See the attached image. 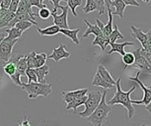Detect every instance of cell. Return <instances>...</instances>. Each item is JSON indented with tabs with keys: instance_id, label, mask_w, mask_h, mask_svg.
Here are the masks:
<instances>
[{
	"instance_id": "52a82bcc",
	"label": "cell",
	"mask_w": 151,
	"mask_h": 126,
	"mask_svg": "<svg viewBox=\"0 0 151 126\" xmlns=\"http://www.w3.org/2000/svg\"><path fill=\"white\" fill-rule=\"evenodd\" d=\"M60 9L62 10L61 14H56L52 11H50V16L53 17V24L60 29V30H65L69 29L67 23V15H68V8L67 6H60Z\"/></svg>"
},
{
	"instance_id": "8992f818",
	"label": "cell",
	"mask_w": 151,
	"mask_h": 126,
	"mask_svg": "<svg viewBox=\"0 0 151 126\" xmlns=\"http://www.w3.org/2000/svg\"><path fill=\"white\" fill-rule=\"evenodd\" d=\"M132 54L134 55V62H133L132 66L135 68H138L141 73H144V74L146 73L151 75V65L145 60L144 57L141 55L140 48H137L136 50H134L132 52Z\"/></svg>"
},
{
	"instance_id": "4fadbf2b",
	"label": "cell",
	"mask_w": 151,
	"mask_h": 126,
	"mask_svg": "<svg viewBox=\"0 0 151 126\" xmlns=\"http://www.w3.org/2000/svg\"><path fill=\"white\" fill-rule=\"evenodd\" d=\"M16 13H27L32 17V19H34L36 21L37 14L33 12L32 6L30 5L29 0H20V3H19L18 9H17Z\"/></svg>"
},
{
	"instance_id": "b9f144b4",
	"label": "cell",
	"mask_w": 151,
	"mask_h": 126,
	"mask_svg": "<svg viewBox=\"0 0 151 126\" xmlns=\"http://www.w3.org/2000/svg\"><path fill=\"white\" fill-rule=\"evenodd\" d=\"M41 1L42 2V1H45V0H41ZM50 2L53 4V6H55V9L52 10V12H55V13H56V11H58V9L59 8L60 9V6L61 5H59V2L60 1H65L66 2V0H50Z\"/></svg>"
},
{
	"instance_id": "1f68e13d",
	"label": "cell",
	"mask_w": 151,
	"mask_h": 126,
	"mask_svg": "<svg viewBox=\"0 0 151 126\" xmlns=\"http://www.w3.org/2000/svg\"><path fill=\"white\" fill-rule=\"evenodd\" d=\"M3 70H4V72L6 73L8 76L11 77V76L14 75V74L16 73L17 68H16V65L14 64V63H12V62H9V61H7V62H6V64L4 65Z\"/></svg>"
},
{
	"instance_id": "e0dca14e",
	"label": "cell",
	"mask_w": 151,
	"mask_h": 126,
	"mask_svg": "<svg viewBox=\"0 0 151 126\" xmlns=\"http://www.w3.org/2000/svg\"><path fill=\"white\" fill-rule=\"evenodd\" d=\"M35 73L37 75V79H38V83H42V84H45V77L50 73V67L47 65H42L41 67H38L35 69Z\"/></svg>"
},
{
	"instance_id": "cb8c5ba5",
	"label": "cell",
	"mask_w": 151,
	"mask_h": 126,
	"mask_svg": "<svg viewBox=\"0 0 151 126\" xmlns=\"http://www.w3.org/2000/svg\"><path fill=\"white\" fill-rule=\"evenodd\" d=\"M108 14H109V21L106 25L104 26V29L102 31V34L105 36V37H109V35L113 31V26H114V23H113V15H112V9H109L108 10Z\"/></svg>"
},
{
	"instance_id": "7a4b0ae2",
	"label": "cell",
	"mask_w": 151,
	"mask_h": 126,
	"mask_svg": "<svg viewBox=\"0 0 151 126\" xmlns=\"http://www.w3.org/2000/svg\"><path fill=\"white\" fill-rule=\"evenodd\" d=\"M106 96H107V91L105 90L102 94V99L100 102L99 105L97 108L93 111L92 114L90 116H88L87 118L89 120V122L93 126H102L105 122L107 121L108 115H109L110 111L112 110L111 105H109L106 102Z\"/></svg>"
},
{
	"instance_id": "db71d44e",
	"label": "cell",
	"mask_w": 151,
	"mask_h": 126,
	"mask_svg": "<svg viewBox=\"0 0 151 126\" xmlns=\"http://www.w3.org/2000/svg\"><path fill=\"white\" fill-rule=\"evenodd\" d=\"M140 126H151V125H146V124H141Z\"/></svg>"
},
{
	"instance_id": "7bdbcfd3",
	"label": "cell",
	"mask_w": 151,
	"mask_h": 126,
	"mask_svg": "<svg viewBox=\"0 0 151 126\" xmlns=\"http://www.w3.org/2000/svg\"><path fill=\"white\" fill-rule=\"evenodd\" d=\"M140 53H141V55L145 58V60H146V61L151 65V52H146V51H144L143 49H142V47H140Z\"/></svg>"
},
{
	"instance_id": "ac0fdd59",
	"label": "cell",
	"mask_w": 151,
	"mask_h": 126,
	"mask_svg": "<svg viewBox=\"0 0 151 126\" xmlns=\"http://www.w3.org/2000/svg\"><path fill=\"white\" fill-rule=\"evenodd\" d=\"M84 23L87 25V30L85 31L84 35H83V38H87L88 36L91 35V34H93V35H95V37H98L100 35H102V31L100 30V28L98 27L97 25H92L91 23L88 22V20L85 19L84 20Z\"/></svg>"
},
{
	"instance_id": "d6a6232c",
	"label": "cell",
	"mask_w": 151,
	"mask_h": 126,
	"mask_svg": "<svg viewBox=\"0 0 151 126\" xmlns=\"http://www.w3.org/2000/svg\"><path fill=\"white\" fill-rule=\"evenodd\" d=\"M98 11V7L95 2L93 0H86V5L83 8V12L85 14H88L90 12H93V11Z\"/></svg>"
},
{
	"instance_id": "9f6ffc18",
	"label": "cell",
	"mask_w": 151,
	"mask_h": 126,
	"mask_svg": "<svg viewBox=\"0 0 151 126\" xmlns=\"http://www.w3.org/2000/svg\"><path fill=\"white\" fill-rule=\"evenodd\" d=\"M112 1H114V0H112Z\"/></svg>"
},
{
	"instance_id": "ba28073f",
	"label": "cell",
	"mask_w": 151,
	"mask_h": 126,
	"mask_svg": "<svg viewBox=\"0 0 151 126\" xmlns=\"http://www.w3.org/2000/svg\"><path fill=\"white\" fill-rule=\"evenodd\" d=\"M18 39H13V41H8L4 39L0 44V60L7 62L12 55V49L14 45L17 44Z\"/></svg>"
},
{
	"instance_id": "bcb514c9",
	"label": "cell",
	"mask_w": 151,
	"mask_h": 126,
	"mask_svg": "<svg viewBox=\"0 0 151 126\" xmlns=\"http://www.w3.org/2000/svg\"><path fill=\"white\" fill-rule=\"evenodd\" d=\"M10 2H11V0H3V3L1 5V8L8 9V7H9V5H10Z\"/></svg>"
},
{
	"instance_id": "8d00e7d4",
	"label": "cell",
	"mask_w": 151,
	"mask_h": 126,
	"mask_svg": "<svg viewBox=\"0 0 151 126\" xmlns=\"http://www.w3.org/2000/svg\"><path fill=\"white\" fill-rule=\"evenodd\" d=\"M94 2L96 3L97 7H98V12L100 15H103L105 13V9H106V6H105V2L104 0H93Z\"/></svg>"
},
{
	"instance_id": "681fc988",
	"label": "cell",
	"mask_w": 151,
	"mask_h": 126,
	"mask_svg": "<svg viewBox=\"0 0 151 126\" xmlns=\"http://www.w3.org/2000/svg\"><path fill=\"white\" fill-rule=\"evenodd\" d=\"M6 38V36H5L4 33H0V44H1V42L3 41V39Z\"/></svg>"
},
{
	"instance_id": "4dcf8cb0",
	"label": "cell",
	"mask_w": 151,
	"mask_h": 126,
	"mask_svg": "<svg viewBox=\"0 0 151 126\" xmlns=\"http://www.w3.org/2000/svg\"><path fill=\"white\" fill-rule=\"evenodd\" d=\"M122 62L124 64V69L127 66L132 65L134 62V55L132 54V52H125L124 55H122Z\"/></svg>"
},
{
	"instance_id": "603a6c76",
	"label": "cell",
	"mask_w": 151,
	"mask_h": 126,
	"mask_svg": "<svg viewBox=\"0 0 151 126\" xmlns=\"http://www.w3.org/2000/svg\"><path fill=\"white\" fill-rule=\"evenodd\" d=\"M7 33V37L5 39H8V41H13V39H18L22 37L23 31L19 29H17L15 27L11 28V29H7L6 30Z\"/></svg>"
},
{
	"instance_id": "83f0119b",
	"label": "cell",
	"mask_w": 151,
	"mask_h": 126,
	"mask_svg": "<svg viewBox=\"0 0 151 126\" xmlns=\"http://www.w3.org/2000/svg\"><path fill=\"white\" fill-rule=\"evenodd\" d=\"M36 52L32 51V52L26 54L27 55V66L28 68H32V69H36L38 68L37 66V61H36Z\"/></svg>"
},
{
	"instance_id": "f907efd6",
	"label": "cell",
	"mask_w": 151,
	"mask_h": 126,
	"mask_svg": "<svg viewBox=\"0 0 151 126\" xmlns=\"http://www.w3.org/2000/svg\"><path fill=\"white\" fill-rule=\"evenodd\" d=\"M146 110H147L148 112H149V113L151 114V102H149V105H146Z\"/></svg>"
},
{
	"instance_id": "ab89813d",
	"label": "cell",
	"mask_w": 151,
	"mask_h": 126,
	"mask_svg": "<svg viewBox=\"0 0 151 126\" xmlns=\"http://www.w3.org/2000/svg\"><path fill=\"white\" fill-rule=\"evenodd\" d=\"M30 2V5L31 6H35V7H38L40 8V9H42V8H45L47 6L42 3V2L41 1V0H29Z\"/></svg>"
},
{
	"instance_id": "d6986e66",
	"label": "cell",
	"mask_w": 151,
	"mask_h": 126,
	"mask_svg": "<svg viewBox=\"0 0 151 126\" xmlns=\"http://www.w3.org/2000/svg\"><path fill=\"white\" fill-rule=\"evenodd\" d=\"M97 72L99 73V75L103 78L105 81L108 82L109 84L111 85H113V86H116V81L113 79V77L111 76V74L110 72L108 71L106 68L104 67V65H99V67H98V70H97Z\"/></svg>"
},
{
	"instance_id": "60d3db41",
	"label": "cell",
	"mask_w": 151,
	"mask_h": 126,
	"mask_svg": "<svg viewBox=\"0 0 151 126\" xmlns=\"http://www.w3.org/2000/svg\"><path fill=\"white\" fill-rule=\"evenodd\" d=\"M23 57V54H12L11 55V57L9 58V60L8 61L9 62H12V63H14V64H17V62L19 61L20 59H21Z\"/></svg>"
},
{
	"instance_id": "f546056e",
	"label": "cell",
	"mask_w": 151,
	"mask_h": 126,
	"mask_svg": "<svg viewBox=\"0 0 151 126\" xmlns=\"http://www.w3.org/2000/svg\"><path fill=\"white\" fill-rule=\"evenodd\" d=\"M67 2V7L70 8L71 12L74 15V17L77 16V13H76V8L78 6H80L82 4V0H66Z\"/></svg>"
},
{
	"instance_id": "ee69618b",
	"label": "cell",
	"mask_w": 151,
	"mask_h": 126,
	"mask_svg": "<svg viewBox=\"0 0 151 126\" xmlns=\"http://www.w3.org/2000/svg\"><path fill=\"white\" fill-rule=\"evenodd\" d=\"M122 2L125 4V6H127V5H129V6L140 7V4H139L136 0H122Z\"/></svg>"
},
{
	"instance_id": "9a60e30c",
	"label": "cell",
	"mask_w": 151,
	"mask_h": 126,
	"mask_svg": "<svg viewBox=\"0 0 151 126\" xmlns=\"http://www.w3.org/2000/svg\"><path fill=\"white\" fill-rule=\"evenodd\" d=\"M111 49L108 51V54H111L113 52H118L121 55H124L125 51H124V47H127V45H134V42H122V44H111Z\"/></svg>"
},
{
	"instance_id": "816d5d0a",
	"label": "cell",
	"mask_w": 151,
	"mask_h": 126,
	"mask_svg": "<svg viewBox=\"0 0 151 126\" xmlns=\"http://www.w3.org/2000/svg\"><path fill=\"white\" fill-rule=\"evenodd\" d=\"M2 3H3V0H0V7H1Z\"/></svg>"
},
{
	"instance_id": "277c9868",
	"label": "cell",
	"mask_w": 151,
	"mask_h": 126,
	"mask_svg": "<svg viewBox=\"0 0 151 126\" xmlns=\"http://www.w3.org/2000/svg\"><path fill=\"white\" fill-rule=\"evenodd\" d=\"M102 99V93H100L99 91H92L88 92L87 94V100L85 102V110L79 113V115L84 118H87L88 116H90L94 110H96L97 107L99 105L100 102Z\"/></svg>"
},
{
	"instance_id": "9c48e42d",
	"label": "cell",
	"mask_w": 151,
	"mask_h": 126,
	"mask_svg": "<svg viewBox=\"0 0 151 126\" xmlns=\"http://www.w3.org/2000/svg\"><path fill=\"white\" fill-rule=\"evenodd\" d=\"M88 90L87 88L85 89H78V90L75 91H68V92H62V99L63 101L66 102V104H69V102L75 101V100H78L82 98V97L86 96L88 94Z\"/></svg>"
},
{
	"instance_id": "7c38bea8",
	"label": "cell",
	"mask_w": 151,
	"mask_h": 126,
	"mask_svg": "<svg viewBox=\"0 0 151 126\" xmlns=\"http://www.w3.org/2000/svg\"><path fill=\"white\" fill-rule=\"evenodd\" d=\"M130 29H132V38L136 39L137 41L141 44V47L143 48L146 44L147 42V35L146 33H143V31L139 28H136L134 26H130Z\"/></svg>"
},
{
	"instance_id": "7dc6e473",
	"label": "cell",
	"mask_w": 151,
	"mask_h": 126,
	"mask_svg": "<svg viewBox=\"0 0 151 126\" xmlns=\"http://www.w3.org/2000/svg\"><path fill=\"white\" fill-rule=\"evenodd\" d=\"M8 13V9H5V8H1V10H0V19L3 18V17L6 15Z\"/></svg>"
},
{
	"instance_id": "11a10c76",
	"label": "cell",
	"mask_w": 151,
	"mask_h": 126,
	"mask_svg": "<svg viewBox=\"0 0 151 126\" xmlns=\"http://www.w3.org/2000/svg\"><path fill=\"white\" fill-rule=\"evenodd\" d=\"M0 10H1V7H0Z\"/></svg>"
},
{
	"instance_id": "ffe728a7",
	"label": "cell",
	"mask_w": 151,
	"mask_h": 126,
	"mask_svg": "<svg viewBox=\"0 0 151 126\" xmlns=\"http://www.w3.org/2000/svg\"><path fill=\"white\" fill-rule=\"evenodd\" d=\"M37 31H38V33L41 36L50 37V36L58 35V34L59 33V31H60V29H59L58 26L53 25V26H50V27H47V28H45V29H40V28H38V29H37Z\"/></svg>"
},
{
	"instance_id": "30bf717a",
	"label": "cell",
	"mask_w": 151,
	"mask_h": 126,
	"mask_svg": "<svg viewBox=\"0 0 151 126\" xmlns=\"http://www.w3.org/2000/svg\"><path fill=\"white\" fill-rule=\"evenodd\" d=\"M65 48H66L65 47V45L61 44L58 47H55V49H53L52 53L50 54V55L47 56V58L48 59H53L55 62L60 61V60L63 59V58H69L70 53L68 52Z\"/></svg>"
},
{
	"instance_id": "d4e9b609",
	"label": "cell",
	"mask_w": 151,
	"mask_h": 126,
	"mask_svg": "<svg viewBox=\"0 0 151 126\" xmlns=\"http://www.w3.org/2000/svg\"><path fill=\"white\" fill-rule=\"evenodd\" d=\"M16 68H17V71L21 74V76H26V70H27V55H23V57L21 59L17 62L16 64Z\"/></svg>"
},
{
	"instance_id": "4316f807",
	"label": "cell",
	"mask_w": 151,
	"mask_h": 126,
	"mask_svg": "<svg viewBox=\"0 0 151 126\" xmlns=\"http://www.w3.org/2000/svg\"><path fill=\"white\" fill-rule=\"evenodd\" d=\"M86 100H87V94H86V96H84V97H82V98H80V99L75 100V101H73V102H69V104H67L66 107H65V108H66V110H73L74 112H75V111L77 110V107H80V105L85 104Z\"/></svg>"
},
{
	"instance_id": "c3c4849f",
	"label": "cell",
	"mask_w": 151,
	"mask_h": 126,
	"mask_svg": "<svg viewBox=\"0 0 151 126\" xmlns=\"http://www.w3.org/2000/svg\"><path fill=\"white\" fill-rule=\"evenodd\" d=\"M105 2V6H106L107 10L111 9V4H112V0H104Z\"/></svg>"
},
{
	"instance_id": "d590c367",
	"label": "cell",
	"mask_w": 151,
	"mask_h": 126,
	"mask_svg": "<svg viewBox=\"0 0 151 126\" xmlns=\"http://www.w3.org/2000/svg\"><path fill=\"white\" fill-rule=\"evenodd\" d=\"M32 26H33V23L28 22V21H23V22L17 23V24L15 25V28L19 29V30H21L23 33H24L25 31L28 30V29H30Z\"/></svg>"
},
{
	"instance_id": "5b68a950",
	"label": "cell",
	"mask_w": 151,
	"mask_h": 126,
	"mask_svg": "<svg viewBox=\"0 0 151 126\" xmlns=\"http://www.w3.org/2000/svg\"><path fill=\"white\" fill-rule=\"evenodd\" d=\"M141 72L140 71H138L137 73H136L135 77H129V80H132V81L137 83V84L140 86V88L142 89V91H143V98H142L141 101H133L132 100V102L134 105H149V102H151V87H146V86H144L143 83L141 82V80L139 79V76H140Z\"/></svg>"
},
{
	"instance_id": "44dd1931",
	"label": "cell",
	"mask_w": 151,
	"mask_h": 126,
	"mask_svg": "<svg viewBox=\"0 0 151 126\" xmlns=\"http://www.w3.org/2000/svg\"><path fill=\"white\" fill-rule=\"evenodd\" d=\"M92 85L96 86V87H102V88H104V89H112V88L115 87V86L111 85L108 82L105 81V80L99 75L98 72H96L95 76H94L93 81H92Z\"/></svg>"
},
{
	"instance_id": "f35d334b",
	"label": "cell",
	"mask_w": 151,
	"mask_h": 126,
	"mask_svg": "<svg viewBox=\"0 0 151 126\" xmlns=\"http://www.w3.org/2000/svg\"><path fill=\"white\" fill-rule=\"evenodd\" d=\"M19 3H20V0H11L10 5H9V7H8V11L12 13H16L17 9H18Z\"/></svg>"
},
{
	"instance_id": "836d02e7",
	"label": "cell",
	"mask_w": 151,
	"mask_h": 126,
	"mask_svg": "<svg viewBox=\"0 0 151 126\" xmlns=\"http://www.w3.org/2000/svg\"><path fill=\"white\" fill-rule=\"evenodd\" d=\"M47 55L45 54V52H42V53H37L36 54V61H37V66L38 67H41L42 65L45 64V61H47Z\"/></svg>"
},
{
	"instance_id": "f1b7e54d",
	"label": "cell",
	"mask_w": 151,
	"mask_h": 126,
	"mask_svg": "<svg viewBox=\"0 0 151 126\" xmlns=\"http://www.w3.org/2000/svg\"><path fill=\"white\" fill-rule=\"evenodd\" d=\"M14 17H15V13H12V12H9V11H8V13L6 15H5L3 18L0 19V29H2L4 27H8L9 23L12 21Z\"/></svg>"
},
{
	"instance_id": "484cf974",
	"label": "cell",
	"mask_w": 151,
	"mask_h": 126,
	"mask_svg": "<svg viewBox=\"0 0 151 126\" xmlns=\"http://www.w3.org/2000/svg\"><path fill=\"white\" fill-rule=\"evenodd\" d=\"M109 42H110V44H115L116 41H118V39H124V36L122 35V33L119 31V28H118V26L114 24V29H113V31L109 35Z\"/></svg>"
},
{
	"instance_id": "3957f363",
	"label": "cell",
	"mask_w": 151,
	"mask_h": 126,
	"mask_svg": "<svg viewBox=\"0 0 151 126\" xmlns=\"http://www.w3.org/2000/svg\"><path fill=\"white\" fill-rule=\"evenodd\" d=\"M52 84H42L38 82L22 83L21 88L27 92L28 97L31 100H35L38 97H48L52 93Z\"/></svg>"
},
{
	"instance_id": "e575fe53",
	"label": "cell",
	"mask_w": 151,
	"mask_h": 126,
	"mask_svg": "<svg viewBox=\"0 0 151 126\" xmlns=\"http://www.w3.org/2000/svg\"><path fill=\"white\" fill-rule=\"evenodd\" d=\"M26 77L28 78V83L38 82L37 75H36V73H35V69H32V68H27V70H26Z\"/></svg>"
},
{
	"instance_id": "8fae6325",
	"label": "cell",
	"mask_w": 151,
	"mask_h": 126,
	"mask_svg": "<svg viewBox=\"0 0 151 126\" xmlns=\"http://www.w3.org/2000/svg\"><path fill=\"white\" fill-rule=\"evenodd\" d=\"M23 21L31 22V23H33V25H39L38 22L35 21L34 19H32V17H31L29 14H27V13H15V17H14L12 21L9 23V25H8V29L15 27V25L17 24V23L23 22Z\"/></svg>"
},
{
	"instance_id": "2e32d148",
	"label": "cell",
	"mask_w": 151,
	"mask_h": 126,
	"mask_svg": "<svg viewBox=\"0 0 151 126\" xmlns=\"http://www.w3.org/2000/svg\"><path fill=\"white\" fill-rule=\"evenodd\" d=\"M79 31H80V28H77V29H75V30L65 29V30H60V31H59V33L62 34V35L68 37L69 39H71V41H72L75 44H80V42H79V39L77 37Z\"/></svg>"
},
{
	"instance_id": "74e56055",
	"label": "cell",
	"mask_w": 151,
	"mask_h": 126,
	"mask_svg": "<svg viewBox=\"0 0 151 126\" xmlns=\"http://www.w3.org/2000/svg\"><path fill=\"white\" fill-rule=\"evenodd\" d=\"M38 15H39V17H41L42 20H47L50 17V11L48 10L47 7L42 8V9H40Z\"/></svg>"
},
{
	"instance_id": "7402d4cb",
	"label": "cell",
	"mask_w": 151,
	"mask_h": 126,
	"mask_svg": "<svg viewBox=\"0 0 151 126\" xmlns=\"http://www.w3.org/2000/svg\"><path fill=\"white\" fill-rule=\"evenodd\" d=\"M110 44L109 42V38H107V37H105L103 34L102 35H100L98 37H95V39L92 42V45H99L100 47H101L102 50H105L106 49V47L108 44Z\"/></svg>"
},
{
	"instance_id": "f5cc1de1",
	"label": "cell",
	"mask_w": 151,
	"mask_h": 126,
	"mask_svg": "<svg viewBox=\"0 0 151 126\" xmlns=\"http://www.w3.org/2000/svg\"><path fill=\"white\" fill-rule=\"evenodd\" d=\"M144 1L146 2V3H149V2L151 1V0H144Z\"/></svg>"
},
{
	"instance_id": "f6af8a7d",
	"label": "cell",
	"mask_w": 151,
	"mask_h": 126,
	"mask_svg": "<svg viewBox=\"0 0 151 126\" xmlns=\"http://www.w3.org/2000/svg\"><path fill=\"white\" fill-rule=\"evenodd\" d=\"M18 126H32V125L30 124V121H29V119H28V117H25V119L21 122V124Z\"/></svg>"
},
{
	"instance_id": "5bb4252c",
	"label": "cell",
	"mask_w": 151,
	"mask_h": 126,
	"mask_svg": "<svg viewBox=\"0 0 151 126\" xmlns=\"http://www.w3.org/2000/svg\"><path fill=\"white\" fill-rule=\"evenodd\" d=\"M115 7L116 10L112 12V15H116L119 16V18L122 19L124 15V10H125V4L122 2V0H114L112 1V4H111V8Z\"/></svg>"
},
{
	"instance_id": "6da1fadb",
	"label": "cell",
	"mask_w": 151,
	"mask_h": 126,
	"mask_svg": "<svg viewBox=\"0 0 151 126\" xmlns=\"http://www.w3.org/2000/svg\"><path fill=\"white\" fill-rule=\"evenodd\" d=\"M116 92L114 96V98L112 100H110L109 102H107L109 105H122V107H124L127 110V117L130 119L132 117H133L135 113V110L132 105V100H130V94L132 92H134L136 86L130 88L129 91L124 92L122 90L121 87V77H119V79L116 81Z\"/></svg>"
}]
</instances>
